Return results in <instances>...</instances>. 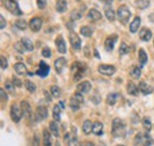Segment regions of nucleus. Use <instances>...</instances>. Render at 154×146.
Masks as SVG:
<instances>
[{"mask_svg": "<svg viewBox=\"0 0 154 146\" xmlns=\"http://www.w3.org/2000/svg\"><path fill=\"white\" fill-rule=\"evenodd\" d=\"M112 133L115 138H125L126 135V124L120 118H115L113 120V128Z\"/></svg>", "mask_w": 154, "mask_h": 146, "instance_id": "1", "label": "nucleus"}, {"mask_svg": "<svg viewBox=\"0 0 154 146\" xmlns=\"http://www.w3.org/2000/svg\"><path fill=\"white\" fill-rule=\"evenodd\" d=\"M116 16H117L119 21H120L122 25H126V24L129 21V18L132 17V12H131V10H129L126 5H122V6L119 7Z\"/></svg>", "mask_w": 154, "mask_h": 146, "instance_id": "2", "label": "nucleus"}, {"mask_svg": "<svg viewBox=\"0 0 154 146\" xmlns=\"http://www.w3.org/2000/svg\"><path fill=\"white\" fill-rule=\"evenodd\" d=\"M135 146H151L153 145V139L148 133H137L134 138Z\"/></svg>", "mask_w": 154, "mask_h": 146, "instance_id": "3", "label": "nucleus"}, {"mask_svg": "<svg viewBox=\"0 0 154 146\" xmlns=\"http://www.w3.org/2000/svg\"><path fill=\"white\" fill-rule=\"evenodd\" d=\"M71 71H72V77H74V81H79L82 80V77L85 75V67L82 64V63H74L72 67H71Z\"/></svg>", "mask_w": 154, "mask_h": 146, "instance_id": "4", "label": "nucleus"}, {"mask_svg": "<svg viewBox=\"0 0 154 146\" xmlns=\"http://www.w3.org/2000/svg\"><path fill=\"white\" fill-rule=\"evenodd\" d=\"M4 5H5L6 10L10 11L12 14H14V16H21L23 14L19 5H18V2L16 0H5L4 1Z\"/></svg>", "mask_w": 154, "mask_h": 146, "instance_id": "5", "label": "nucleus"}, {"mask_svg": "<svg viewBox=\"0 0 154 146\" xmlns=\"http://www.w3.org/2000/svg\"><path fill=\"white\" fill-rule=\"evenodd\" d=\"M11 118H12V121L14 122H19L21 116H23V112H21V107H18V105L13 103L11 106Z\"/></svg>", "mask_w": 154, "mask_h": 146, "instance_id": "6", "label": "nucleus"}, {"mask_svg": "<svg viewBox=\"0 0 154 146\" xmlns=\"http://www.w3.org/2000/svg\"><path fill=\"white\" fill-rule=\"evenodd\" d=\"M115 71H116V69L114 65L101 64V65L98 67V73L103 74V75H107V76H112V75H114Z\"/></svg>", "mask_w": 154, "mask_h": 146, "instance_id": "7", "label": "nucleus"}, {"mask_svg": "<svg viewBox=\"0 0 154 146\" xmlns=\"http://www.w3.org/2000/svg\"><path fill=\"white\" fill-rule=\"evenodd\" d=\"M42 25H43V21H42V19L40 18H32L31 19V21L29 23V26H30V29L33 31V32H38L39 30L42 29Z\"/></svg>", "mask_w": 154, "mask_h": 146, "instance_id": "8", "label": "nucleus"}, {"mask_svg": "<svg viewBox=\"0 0 154 146\" xmlns=\"http://www.w3.org/2000/svg\"><path fill=\"white\" fill-rule=\"evenodd\" d=\"M116 42H117V36H116V35H113V36L108 37V38L106 39V42H104V48H106V50H107V51H112V50L114 49V45H115Z\"/></svg>", "mask_w": 154, "mask_h": 146, "instance_id": "9", "label": "nucleus"}, {"mask_svg": "<svg viewBox=\"0 0 154 146\" xmlns=\"http://www.w3.org/2000/svg\"><path fill=\"white\" fill-rule=\"evenodd\" d=\"M35 116H36V121H42V120H45L46 118H48V110L45 108V107H38L37 110H36V114H35Z\"/></svg>", "mask_w": 154, "mask_h": 146, "instance_id": "10", "label": "nucleus"}, {"mask_svg": "<svg viewBox=\"0 0 154 146\" xmlns=\"http://www.w3.org/2000/svg\"><path fill=\"white\" fill-rule=\"evenodd\" d=\"M20 107H21V112H23V115L25 118H31V114H32V110H31V106L27 101H21L20 102Z\"/></svg>", "mask_w": 154, "mask_h": 146, "instance_id": "11", "label": "nucleus"}, {"mask_svg": "<svg viewBox=\"0 0 154 146\" xmlns=\"http://www.w3.org/2000/svg\"><path fill=\"white\" fill-rule=\"evenodd\" d=\"M69 38H70L71 46H72L75 50H79V49H81V39H79V37L77 36L75 32H71Z\"/></svg>", "mask_w": 154, "mask_h": 146, "instance_id": "12", "label": "nucleus"}, {"mask_svg": "<svg viewBox=\"0 0 154 146\" xmlns=\"http://www.w3.org/2000/svg\"><path fill=\"white\" fill-rule=\"evenodd\" d=\"M56 46H57V50L59 54H65L66 52V45H65L64 38L62 36H58L56 38Z\"/></svg>", "mask_w": 154, "mask_h": 146, "instance_id": "13", "label": "nucleus"}, {"mask_svg": "<svg viewBox=\"0 0 154 146\" xmlns=\"http://www.w3.org/2000/svg\"><path fill=\"white\" fill-rule=\"evenodd\" d=\"M49 70H50L49 65L42 61V62L39 63V69L37 70V75H39L40 77H46V76L49 75Z\"/></svg>", "mask_w": 154, "mask_h": 146, "instance_id": "14", "label": "nucleus"}, {"mask_svg": "<svg viewBox=\"0 0 154 146\" xmlns=\"http://www.w3.org/2000/svg\"><path fill=\"white\" fill-rule=\"evenodd\" d=\"M91 89V83L88 82V81H83L82 83H79L77 86V91L81 93V94H85V93H89Z\"/></svg>", "mask_w": 154, "mask_h": 146, "instance_id": "15", "label": "nucleus"}, {"mask_svg": "<svg viewBox=\"0 0 154 146\" xmlns=\"http://www.w3.org/2000/svg\"><path fill=\"white\" fill-rule=\"evenodd\" d=\"M65 65H66V59L63 58V57L57 58L56 62H55V69H56V71H57L58 74L63 73V69L65 68Z\"/></svg>", "mask_w": 154, "mask_h": 146, "instance_id": "16", "label": "nucleus"}, {"mask_svg": "<svg viewBox=\"0 0 154 146\" xmlns=\"http://www.w3.org/2000/svg\"><path fill=\"white\" fill-rule=\"evenodd\" d=\"M139 37H140L141 40L148 42V40L152 38V31H151L149 29H147V27H143V29H141V31H140V33H139Z\"/></svg>", "mask_w": 154, "mask_h": 146, "instance_id": "17", "label": "nucleus"}, {"mask_svg": "<svg viewBox=\"0 0 154 146\" xmlns=\"http://www.w3.org/2000/svg\"><path fill=\"white\" fill-rule=\"evenodd\" d=\"M139 90L141 91L143 95H148V94L153 93V88H152L151 86H148L146 82H141V83L139 84Z\"/></svg>", "mask_w": 154, "mask_h": 146, "instance_id": "18", "label": "nucleus"}, {"mask_svg": "<svg viewBox=\"0 0 154 146\" xmlns=\"http://www.w3.org/2000/svg\"><path fill=\"white\" fill-rule=\"evenodd\" d=\"M88 18L90 19V20H93V21H97V20L102 19V14H101V12H98L97 10L93 8V10H90V11L88 12Z\"/></svg>", "mask_w": 154, "mask_h": 146, "instance_id": "19", "label": "nucleus"}, {"mask_svg": "<svg viewBox=\"0 0 154 146\" xmlns=\"http://www.w3.org/2000/svg\"><path fill=\"white\" fill-rule=\"evenodd\" d=\"M85 10V6H82V7H79V8H76V10H74L72 12H71V14H70V17L72 20H77V19H81L82 18V16H83V11Z\"/></svg>", "mask_w": 154, "mask_h": 146, "instance_id": "20", "label": "nucleus"}, {"mask_svg": "<svg viewBox=\"0 0 154 146\" xmlns=\"http://www.w3.org/2000/svg\"><path fill=\"white\" fill-rule=\"evenodd\" d=\"M140 24H141V19H140V17H135L134 20L131 23V26H129V30H131V32H132V33L137 32Z\"/></svg>", "mask_w": 154, "mask_h": 146, "instance_id": "21", "label": "nucleus"}, {"mask_svg": "<svg viewBox=\"0 0 154 146\" xmlns=\"http://www.w3.org/2000/svg\"><path fill=\"white\" fill-rule=\"evenodd\" d=\"M104 13H106V17L109 21L115 20V12L110 6H104Z\"/></svg>", "mask_w": 154, "mask_h": 146, "instance_id": "22", "label": "nucleus"}, {"mask_svg": "<svg viewBox=\"0 0 154 146\" xmlns=\"http://www.w3.org/2000/svg\"><path fill=\"white\" fill-rule=\"evenodd\" d=\"M68 8V4H66V0H57V4H56V10L59 13H63L65 12Z\"/></svg>", "mask_w": 154, "mask_h": 146, "instance_id": "23", "label": "nucleus"}, {"mask_svg": "<svg viewBox=\"0 0 154 146\" xmlns=\"http://www.w3.org/2000/svg\"><path fill=\"white\" fill-rule=\"evenodd\" d=\"M119 99H120V95L117 93H110L107 96V103L110 105V106H113V105H115L116 102H117Z\"/></svg>", "mask_w": 154, "mask_h": 146, "instance_id": "24", "label": "nucleus"}, {"mask_svg": "<svg viewBox=\"0 0 154 146\" xmlns=\"http://www.w3.org/2000/svg\"><path fill=\"white\" fill-rule=\"evenodd\" d=\"M93 133H94V134H96V135H101V134L103 133V125H102V122H100V121L94 122V126H93Z\"/></svg>", "mask_w": 154, "mask_h": 146, "instance_id": "25", "label": "nucleus"}, {"mask_svg": "<svg viewBox=\"0 0 154 146\" xmlns=\"http://www.w3.org/2000/svg\"><path fill=\"white\" fill-rule=\"evenodd\" d=\"M139 61H140L141 67H143V65L147 63V61H148V57H147L146 51H145L143 49H140V50H139Z\"/></svg>", "mask_w": 154, "mask_h": 146, "instance_id": "26", "label": "nucleus"}, {"mask_svg": "<svg viewBox=\"0 0 154 146\" xmlns=\"http://www.w3.org/2000/svg\"><path fill=\"white\" fill-rule=\"evenodd\" d=\"M13 69H14V71L17 74H19V75H24V74H26V67L23 64V63H16L14 64V67H13Z\"/></svg>", "mask_w": 154, "mask_h": 146, "instance_id": "27", "label": "nucleus"}, {"mask_svg": "<svg viewBox=\"0 0 154 146\" xmlns=\"http://www.w3.org/2000/svg\"><path fill=\"white\" fill-rule=\"evenodd\" d=\"M81 105H82V102L81 101H78L75 96H72L71 99H70V107H71V110H79V107H81Z\"/></svg>", "mask_w": 154, "mask_h": 146, "instance_id": "28", "label": "nucleus"}, {"mask_svg": "<svg viewBox=\"0 0 154 146\" xmlns=\"http://www.w3.org/2000/svg\"><path fill=\"white\" fill-rule=\"evenodd\" d=\"M127 91H128L131 95L136 96V95L139 94V87H136L133 82H129L128 86H127Z\"/></svg>", "mask_w": 154, "mask_h": 146, "instance_id": "29", "label": "nucleus"}, {"mask_svg": "<svg viewBox=\"0 0 154 146\" xmlns=\"http://www.w3.org/2000/svg\"><path fill=\"white\" fill-rule=\"evenodd\" d=\"M93 126H94V124H91L90 120H85L84 124H83V132H84L85 134L91 133V132H93Z\"/></svg>", "mask_w": 154, "mask_h": 146, "instance_id": "30", "label": "nucleus"}, {"mask_svg": "<svg viewBox=\"0 0 154 146\" xmlns=\"http://www.w3.org/2000/svg\"><path fill=\"white\" fill-rule=\"evenodd\" d=\"M60 112L62 108L59 105H56L54 107V112H52V116H54V121H59L60 120Z\"/></svg>", "mask_w": 154, "mask_h": 146, "instance_id": "31", "label": "nucleus"}, {"mask_svg": "<svg viewBox=\"0 0 154 146\" xmlns=\"http://www.w3.org/2000/svg\"><path fill=\"white\" fill-rule=\"evenodd\" d=\"M129 74H131V76L133 77V78H139L140 76H141V69L139 68V67H132L131 69H129Z\"/></svg>", "mask_w": 154, "mask_h": 146, "instance_id": "32", "label": "nucleus"}, {"mask_svg": "<svg viewBox=\"0 0 154 146\" xmlns=\"http://www.w3.org/2000/svg\"><path fill=\"white\" fill-rule=\"evenodd\" d=\"M43 141H44V146H51V134L48 131L43 132Z\"/></svg>", "mask_w": 154, "mask_h": 146, "instance_id": "33", "label": "nucleus"}, {"mask_svg": "<svg viewBox=\"0 0 154 146\" xmlns=\"http://www.w3.org/2000/svg\"><path fill=\"white\" fill-rule=\"evenodd\" d=\"M21 42H23V44H24L26 51H32V50H33V43H32L29 38H23Z\"/></svg>", "mask_w": 154, "mask_h": 146, "instance_id": "34", "label": "nucleus"}, {"mask_svg": "<svg viewBox=\"0 0 154 146\" xmlns=\"http://www.w3.org/2000/svg\"><path fill=\"white\" fill-rule=\"evenodd\" d=\"M49 127H50V131H51V133H52L55 137H58V135H59V132H58V126H57V121H51V122H50V125H49Z\"/></svg>", "mask_w": 154, "mask_h": 146, "instance_id": "35", "label": "nucleus"}, {"mask_svg": "<svg viewBox=\"0 0 154 146\" xmlns=\"http://www.w3.org/2000/svg\"><path fill=\"white\" fill-rule=\"evenodd\" d=\"M135 5L139 8L143 10V8H146V7L149 6V0H135Z\"/></svg>", "mask_w": 154, "mask_h": 146, "instance_id": "36", "label": "nucleus"}, {"mask_svg": "<svg viewBox=\"0 0 154 146\" xmlns=\"http://www.w3.org/2000/svg\"><path fill=\"white\" fill-rule=\"evenodd\" d=\"M81 33L84 37H91L93 36V30L89 26H83V27H81Z\"/></svg>", "mask_w": 154, "mask_h": 146, "instance_id": "37", "label": "nucleus"}, {"mask_svg": "<svg viewBox=\"0 0 154 146\" xmlns=\"http://www.w3.org/2000/svg\"><path fill=\"white\" fill-rule=\"evenodd\" d=\"M25 87H26V89L30 91V93H35L36 89H37L36 84H35V83H32L30 80H26V81H25Z\"/></svg>", "mask_w": 154, "mask_h": 146, "instance_id": "38", "label": "nucleus"}, {"mask_svg": "<svg viewBox=\"0 0 154 146\" xmlns=\"http://www.w3.org/2000/svg\"><path fill=\"white\" fill-rule=\"evenodd\" d=\"M50 91H51V95H52V97H59L60 96V89H59V87L57 86H52L51 88H50Z\"/></svg>", "mask_w": 154, "mask_h": 146, "instance_id": "39", "label": "nucleus"}, {"mask_svg": "<svg viewBox=\"0 0 154 146\" xmlns=\"http://www.w3.org/2000/svg\"><path fill=\"white\" fill-rule=\"evenodd\" d=\"M129 51H131L129 46H127L126 43H122L121 46H120V55H127V54H129Z\"/></svg>", "mask_w": 154, "mask_h": 146, "instance_id": "40", "label": "nucleus"}, {"mask_svg": "<svg viewBox=\"0 0 154 146\" xmlns=\"http://www.w3.org/2000/svg\"><path fill=\"white\" fill-rule=\"evenodd\" d=\"M16 26H17L19 30H26V27H27V23H26L25 20H23V19H19V20L16 21Z\"/></svg>", "mask_w": 154, "mask_h": 146, "instance_id": "41", "label": "nucleus"}, {"mask_svg": "<svg viewBox=\"0 0 154 146\" xmlns=\"http://www.w3.org/2000/svg\"><path fill=\"white\" fill-rule=\"evenodd\" d=\"M142 126L146 128L147 131H151V128H152V122H151V120H149L148 118H143V119H142Z\"/></svg>", "mask_w": 154, "mask_h": 146, "instance_id": "42", "label": "nucleus"}, {"mask_svg": "<svg viewBox=\"0 0 154 146\" xmlns=\"http://www.w3.org/2000/svg\"><path fill=\"white\" fill-rule=\"evenodd\" d=\"M16 50L20 52V54H23V52H25L26 51V49H25V46H24V44H23V42L20 40L19 43H17L16 44Z\"/></svg>", "mask_w": 154, "mask_h": 146, "instance_id": "43", "label": "nucleus"}, {"mask_svg": "<svg viewBox=\"0 0 154 146\" xmlns=\"http://www.w3.org/2000/svg\"><path fill=\"white\" fill-rule=\"evenodd\" d=\"M42 55H43V57L49 58V57L51 56V51H50V49H49V48H44V49L42 50Z\"/></svg>", "mask_w": 154, "mask_h": 146, "instance_id": "44", "label": "nucleus"}, {"mask_svg": "<svg viewBox=\"0 0 154 146\" xmlns=\"http://www.w3.org/2000/svg\"><path fill=\"white\" fill-rule=\"evenodd\" d=\"M7 65H8L7 59L5 58V56H1V69H2V70H5V69L7 68Z\"/></svg>", "mask_w": 154, "mask_h": 146, "instance_id": "45", "label": "nucleus"}, {"mask_svg": "<svg viewBox=\"0 0 154 146\" xmlns=\"http://www.w3.org/2000/svg\"><path fill=\"white\" fill-rule=\"evenodd\" d=\"M37 5L40 10L45 8L46 7V0H37Z\"/></svg>", "mask_w": 154, "mask_h": 146, "instance_id": "46", "label": "nucleus"}, {"mask_svg": "<svg viewBox=\"0 0 154 146\" xmlns=\"http://www.w3.org/2000/svg\"><path fill=\"white\" fill-rule=\"evenodd\" d=\"M69 146H81V145H79L77 138H72V139L70 140V143H69Z\"/></svg>", "mask_w": 154, "mask_h": 146, "instance_id": "47", "label": "nucleus"}, {"mask_svg": "<svg viewBox=\"0 0 154 146\" xmlns=\"http://www.w3.org/2000/svg\"><path fill=\"white\" fill-rule=\"evenodd\" d=\"M0 95H1V100L2 101H7V95H6L4 89H0Z\"/></svg>", "mask_w": 154, "mask_h": 146, "instance_id": "48", "label": "nucleus"}, {"mask_svg": "<svg viewBox=\"0 0 154 146\" xmlns=\"http://www.w3.org/2000/svg\"><path fill=\"white\" fill-rule=\"evenodd\" d=\"M0 21H1L0 27H1V30H2V29H5V26H6V20H5V18H4L2 16H0Z\"/></svg>", "mask_w": 154, "mask_h": 146, "instance_id": "49", "label": "nucleus"}, {"mask_svg": "<svg viewBox=\"0 0 154 146\" xmlns=\"http://www.w3.org/2000/svg\"><path fill=\"white\" fill-rule=\"evenodd\" d=\"M5 88L8 91H13V86H12L10 82H6V83H5Z\"/></svg>", "mask_w": 154, "mask_h": 146, "instance_id": "50", "label": "nucleus"}, {"mask_svg": "<svg viewBox=\"0 0 154 146\" xmlns=\"http://www.w3.org/2000/svg\"><path fill=\"white\" fill-rule=\"evenodd\" d=\"M101 2L104 4V6H110L112 7V4H113V0H100Z\"/></svg>", "mask_w": 154, "mask_h": 146, "instance_id": "51", "label": "nucleus"}, {"mask_svg": "<svg viewBox=\"0 0 154 146\" xmlns=\"http://www.w3.org/2000/svg\"><path fill=\"white\" fill-rule=\"evenodd\" d=\"M33 146H40L38 135H35V137H33Z\"/></svg>", "mask_w": 154, "mask_h": 146, "instance_id": "52", "label": "nucleus"}, {"mask_svg": "<svg viewBox=\"0 0 154 146\" xmlns=\"http://www.w3.org/2000/svg\"><path fill=\"white\" fill-rule=\"evenodd\" d=\"M13 83H14V84H16L17 87H20V86H21V82H20V81H19V80H18V78H14V81H13Z\"/></svg>", "mask_w": 154, "mask_h": 146, "instance_id": "53", "label": "nucleus"}, {"mask_svg": "<svg viewBox=\"0 0 154 146\" xmlns=\"http://www.w3.org/2000/svg\"><path fill=\"white\" fill-rule=\"evenodd\" d=\"M81 146H94L93 143H90V141H85V143H83Z\"/></svg>", "mask_w": 154, "mask_h": 146, "instance_id": "54", "label": "nucleus"}, {"mask_svg": "<svg viewBox=\"0 0 154 146\" xmlns=\"http://www.w3.org/2000/svg\"><path fill=\"white\" fill-rule=\"evenodd\" d=\"M58 105L60 106V108H62V110H64V102H63V101H59V103H58Z\"/></svg>", "mask_w": 154, "mask_h": 146, "instance_id": "55", "label": "nucleus"}, {"mask_svg": "<svg viewBox=\"0 0 154 146\" xmlns=\"http://www.w3.org/2000/svg\"><path fill=\"white\" fill-rule=\"evenodd\" d=\"M97 146H106V145H104V144H98Z\"/></svg>", "mask_w": 154, "mask_h": 146, "instance_id": "56", "label": "nucleus"}, {"mask_svg": "<svg viewBox=\"0 0 154 146\" xmlns=\"http://www.w3.org/2000/svg\"><path fill=\"white\" fill-rule=\"evenodd\" d=\"M116 146H123V145H116Z\"/></svg>", "mask_w": 154, "mask_h": 146, "instance_id": "57", "label": "nucleus"}, {"mask_svg": "<svg viewBox=\"0 0 154 146\" xmlns=\"http://www.w3.org/2000/svg\"><path fill=\"white\" fill-rule=\"evenodd\" d=\"M77 1H79V0H77Z\"/></svg>", "mask_w": 154, "mask_h": 146, "instance_id": "58", "label": "nucleus"}]
</instances>
